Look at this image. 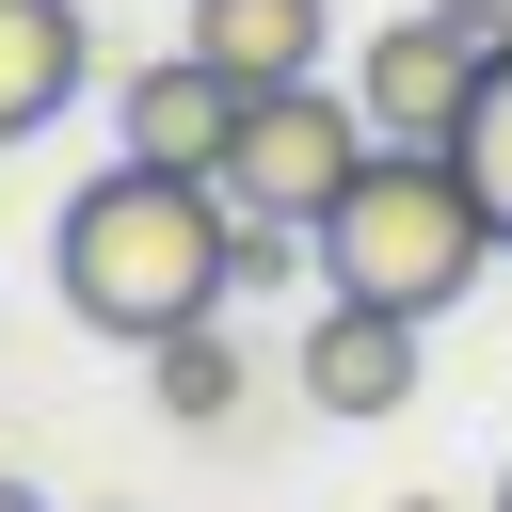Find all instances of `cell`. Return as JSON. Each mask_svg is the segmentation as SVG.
<instances>
[{"mask_svg":"<svg viewBox=\"0 0 512 512\" xmlns=\"http://www.w3.org/2000/svg\"><path fill=\"white\" fill-rule=\"evenodd\" d=\"M48 288H64V320H96V336H176V320H224V288H240V208H224V176H192V160H112V176H80L64 192V224H48Z\"/></svg>","mask_w":512,"mask_h":512,"instance_id":"1","label":"cell"},{"mask_svg":"<svg viewBox=\"0 0 512 512\" xmlns=\"http://www.w3.org/2000/svg\"><path fill=\"white\" fill-rule=\"evenodd\" d=\"M496 256H512V240H496L464 144H368V176L320 208V272L368 288V304H400V320H448Z\"/></svg>","mask_w":512,"mask_h":512,"instance_id":"2","label":"cell"},{"mask_svg":"<svg viewBox=\"0 0 512 512\" xmlns=\"http://www.w3.org/2000/svg\"><path fill=\"white\" fill-rule=\"evenodd\" d=\"M208 176H224V208H240V224H304V240H320V208L368 176V112H352V96H320V80H256Z\"/></svg>","mask_w":512,"mask_h":512,"instance_id":"3","label":"cell"},{"mask_svg":"<svg viewBox=\"0 0 512 512\" xmlns=\"http://www.w3.org/2000/svg\"><path fill=\"white\" fill-rule=\"evenodd\" d=\"M480 32L432 0V16H384L368 48H352V112H368V144H464V112H480Z\"/></svg>","mask_w":512,"mask_h":512,"instance_id":"4","label":"cell"},{"mask_svg":"<svg viewBox=\"0 0 512 512\" xmlns=\"http://www.w3.org/2000/svg\"><path fill=\"white\" fill-rule=\"evenodd\" d=\"M416 352H432V320H400V304H368V288H320V320H304V400H320V416H400V400H416Z\"/></svg>","mask_w":512,"mask_h":512,"instance_id":"5","label":"cell"},{"mask_svg":"<svg viewBox=\"0 0 512 512\" xmlns=\"http://www.w3.org/2000/svg\"><path fill=\"white\" fill-rule=\"evenodd\" d=\"M224 128H240V80H224L208 48H160V64L112 80V144H128V160H192V176H208Z\"/></svg>","mask_w":512,"mask_h":512,"instance_id":"6","label":"cell"},{"mask_svg":"<svg viewBox=\"0 0 512 512\" xmlns=\"http://www.w3.org/2000/svg\"><path fill=\"white\" fill-rule=\"evenodd\" d=\"M80 80H96V16L80 0H0V144H32Z\"/></svg>","mask_w":512,"mask_h":512,"instance_id":"7","label":"cell"},{"mask_svg":"<svg viewBox=\"0 0 512 512\" xmlns=\"http://www.w3.org/2000/svg\"><path fill=\"white\" fill-rule=\"evenodd\" d=\"M192 48L256 96V80H320V0H192Z\"/></svg>","mask_w":512,"mask_h":512,"instance_id":"8","label":"cell"},{"mask_svg":"<svg viewBox=\"0 0 512 512\" xmlns=\"http://www.w3.org/2000/svg\"><path fill=\"white\" fill-rule=\"evenodd\" d=\"M144 384H160V416H176V432H208V416L240 400V352H224V320H176V336H144Z\"/></svg>","mask_w":512,"mask_h":512,"instance_id":"9","label":"cell"},{"mask_svg":"<svg viewBox=\"0 0 512 512\" xmlns=\"http://www.w3.org/2000/svg\"><path fill=\"white\" fill-rule=\"evenodd\" d=\"M464 176H480V208H496V240H512V48L480 64V112H464Z\"/></svg>","mask_w":512,"mask_h":512,"instance_id":"10","label":"cell"},{"mask_svg":"<svg viewBox=\"0 0 512 512\" xmlns=\"http://www.w3.org/2000/svg\"><path fill=\"white\" fill-rule=\"evenodd\" d=\"M448 16H464V32H480V48H512V0H448Z\"/></svg>","mask_w":512,"mask_h":512,"instance_id":"11","label":"cell"},{"mask_svg":"<svg viewBox=\"0 0 512 512\" xmlns=\"http://www.w3.org/2000/svg\"><path fill=\"white\" fill-rule=\"evenodd\" d=\"M0 512H48V496H32V480H0Z\"/></svg>","mask_w":512,"mask_h":512,"instance_id":"12","label":"cell"},{"mask_svg":"<svg viewBox=\"0 0 512 512\" xmlns=\"http://www.w3.org/2000/svg\"><path fill=\"white\" fill-rule=\"evenodd\" d=\"M400 512H448V496H400Z\"/></svg>","mask_w":512,"mask_h":512,"instance_id":"13","label":"cell"},{"mask_svg":"<svg viewBox=\"0 0 512 512\" xmlns=\"http://www.w3.org/2000/svg\"><path fill=\"white\" fill-rule=\"evenodd\" d=\"M496 512H512V464H496Z\"/></svg>","mask_w":512,"mask_h":512,"instance_id":"14","label":"cell"}]
</instances>
